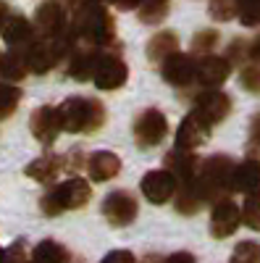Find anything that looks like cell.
Returning a JSON list of instances; mask_svg holds the SVG:
<instances>
[{"label": "cell", "instance_id": "7402d4cb", "mask_svg": "<svg viewBox=\"0 0 260 263\" xmlns=\"http://www.w3.org/2000/svg\"><path fill=\"white\" fill-rule=\"evenodd\" d=\"M103 48H92V50H74L71 61H69V77L76 82H87L92 79L95 66H97V55Z\"/></svg>", "mask_w": 260, "mask_h": 263}, {"label": "cell", "instance_id": "ba28073f", "mask_svg": "<svg viewBox=\"0 0 260 263\" xmlns=\"http://www.w3.org/2000/svg\"><path fill=\"white\" fill-rule=\"evenodd\" d=\"M103 216L111 227H129L137 218V200L126 190L111 192L103 200Z\"/></svg>", "mask_w": 260, "mask_h": 263}, {"label": "cell", "instance_id": "f1b7e54d", "mask_svg": "<svg viewBox=\"0 0 260 263\" xmlns=\"http://www.w3.org/2000/svg\"><path fill=\"white\" fill-rule=\"evenodd\" d=\"M218 40L221 34L215 32V29H203L192 37V53H197V55H208L215 45H218Z\"/></svg>", "mask_w": 260, "mask_h": 263}, {"label": "cell", "instance_id": "3957f363", "mask_svg": "<svg viewBox=\"0 0 260 263\" xmlns=\"http://www.w3.org/2000/svg\"><path fill=\"white\" fill-rule=\"evenodd\" d=\"M61 129L71 135H95L105 124V105L95 98H66L58 105Z\"/></svg>", "mask_w": 260, "mask_h": 263}, {"label": "cell", "instance_id": "74e56055", "mask_svg": "<svg viewBox=\"0 0 260 263\" xmlns=\"http://www.w3.org/2000/svg\"><path fill=\"white\" fill-rule=\"evenodd\" d=\"M245 55H247V45H245L242 40H234V42H231V48H229V55H226V58H229L231 63H242V61H245Z\"/></svg>", "mask_w": 260, "mask_h": 263}, {"label": "cell", "instance_id": "7a4b0ae2", "mask_svg": "<svg viewBox=\"0 0 260 263\" xmlns=\"http://www.w3.org/2000/svg\"><path fill=\"white\" fill-rule=\"evenodd\" d=\"M234 166L236 163L229 156H210L197 166L192 184L203 203H218L234 190Z\"/></svg>", "mask_w": 260, "mask_h": 263}, {"label": "cell", "instance_id": "7bdbcfd3", "mask_svg": "<svg viewBox=\"0 0 260 263\" xmlns=\"http://www.w3.org/2000/svg\"><path fill=\"white\" fill-rule=\"evenodd\" d=\"M250 137L252 140H260V114L252 119V124H250Z\"/></svg>", "mask_w": 260, "mask_h": 263}, {"label": "cell", "instance_id": "d6986e66", "mask_svg": "<svg viewBox=\"0 0 260 263\" xmlns=\"http://www.w3.org/2000/svg\"><path fill=\"white\" fill-rule=\"evenodd\" d=\"M197 166L200 161L192 156V150H179V147H173L168 156H166V168L176 177V182H192L194 179V174H197Z\"/></svg>", "mask_w": 260, "mask_h": 263}, {"label": "cell", "instance_id": "ffe728a7", "mask_svg": "<svg viewBox=\"0 0 260 263\" xmlns=\"http://www.w3.org/2000/svg\"><path fill=\"white\" fill-rule=\"evenodd\" d=\"M234 190L236 192H245V195H252L260 190V163L252 161V158H245L242 163L234 166Z\"/></svg>", "mask_w": 260, "mask_h": 263}, {"label": "cell", "instance_id": "836d02e7", "mask_svg": "<svg viewBox=\"0 0 260 263\" xmlns=\"http://www.w3.org/2000/svg\"><path fill=\"white\" fill-rule=\"evenodd\" d=\"M239 82L247 92L257 95L260 92V63H252V66H245L242 74H239Z\"/></svg>", "mask_w": 260, "mask_h": 263}, {"label": "cell", "instance_id": "4fadbf2b", "mask_svg": "<svg viewBox=\"0 0 260 263\" xmlns=\"http://www.w3.org/2000/svg\"><path fill=\"white\" fill-rule=\"evenodd\" d=\"M194 71H197V63H194L192 55L187 53H171L163 63H161V74L168 84L173 87H187L194 82Z\"/></svg>", "mask_w": 260, "mask_h": 263}, {"label": "cell", "instance_id": "4316f807", "mask_svg": "<svg viewBox=\"0 0 260 263\" xmlns=\"http://www.w3.org/2000/svg\"><path fill=\"white\" fill-rule=\"evenodd\" d=\"M200 205H203V200H200L197 190H194V184L192 182H182V187H176V208H179V213L192 216Z\"/></svg>", "mask_w": 260, "mask_h": 263}, {"label": "cell", "instance_id": "1f68e13d", "mask_svg": "<svg viewBox=\"0 0 260 263\" xmlns=\"http://www.w3.org/2000/svg\"><path fill=\"white\" fill-rule=\"evenodd\" d=\"M236 18H239L245 27H260V0H239Z\"/></svg>", "mask_w": 260, "mask_h": 263}, {"label": "cell", "instance_id": "5bb4252c", "mask_svg": "<svg viewBox=\"0 0 260 263\" xmlns=\"http://www.w3.org/2000/svg\"><path fill=\"white\" fill-rule=\"evenodd\" d=\"M194 111H197L210 126L213 124H221L229 111H231V98L221 90H205L203 95H197V100H194Z\"/></svg>", "mask_w": 260, "mask_h": 263}, {"label": "cell", "instance_id": "9a60e30c", "mask_svg": "<svg viewBox=\"0 0 260 263\" xmlns=\"http://www.w3.org/2000/svg\"><path fill=\"white\" fill-rule=\"evenodd\" d=\"M231 74V61L224 58V55H203L197 61V71H194V79H197L203 87H208V90H213V87H221Z\"/></svg>", "mask_w": 260, "mask_h": 263}, {"label": "cell", "instance_id": "4dcf8cb0", "mask_svg": "<svg viewBox=\"0 0 260 263\" xmlns=\"http://www.w3.org/2000/svg\"><path fill=\"white\" fill-rule=\"evenodd\" d=\"M242 221H245L250 229L260 232V195H257V192L247 195V200H245V205H242Z\"/></svg>", "mask_w": 260, "mask_h": 263}, {"label": "cell", "instance_id": "30bf717a", "mask_svg": "<svg viewBox=\"0 0 260 263\" xmlns=\"http://www.w3.org/2000/svg\"><path fill=\"white\" fill-rule=\"evenodd\" d=\"M208 140H210V124L197 111H189L176 129V147L179 150H197Z\"/></svg>", "mask_w": 260, "mask_h": 263}, {"label": "cell", "instance_id": "277c9868", "mask_svg": "<svg viewBox=\"0 0 260 263\" xmlns=\"http://www.w3.org/2000/svg\"><path fill=\"white\" fill-rule=\"evenodd\" d=\"M92 197V190H90V182L82 179V177H71L66 182L55 184L45 197H42V211L48 216H58L63 211H76V208H84Z\"/></svg>", "mask_w": 260, "mask_h": 263}, {"label": "cell", "instance_id": "e575fe53", "mask_svg": "<svg viewBox=\"0 0 260 263\" xmlns=\"http://www.w3.org/2000/svg\"><path fill=\"white\" fill-rule=\"evenodd\" d=\"M84 166H87V161H84V153L82 150H69L66 158H61V168L69 171V174H79Z\"/></svg>", "mask_w": 260, "mask_h": 263}, {"label": "cell", "instance_id": "ac0fdd59", "mask_svg": "<svg viewBox=\"0 0 260 263\" xmlns=\"http://www.w3.org/2000/svg\"><path fill=\"white\" fill-rule=\"evenodd\" d=\"M87 171H90L92 182H108V179H113L116 174L121 171V161L111 150H97V153H92V156L87 158Z\"/></svg>", "mask_w": 260, "mask_h": 263}, {"label": "cell", "instance_id": "603a6c76", "mask_svg": "<svg viewBox=\"0 0 260 263\" xmlns=\"http://www.w3.org/2000/svg\"><path fill=\"white\" fill-rule=\"evenodd\" d=\"M176 50H179V37L173 32H168V29H161L147 42V58L153 63H163L171 53H176Z\"/></svg>", "mask_w": 260, "mask_h": 263}, {"label": "cell", "instance_id": "f546056e", "mask_svg": "<svg viewBox=\"0 0 260 263\" xmlns=\"http://www.w3.org/2000/svg\"><path fill=\"white\" fill-rule=\"evenodd\" d=\"M239 8V0H210L208 3V13L215 21H231Z\"/></svg>", "mask_w": 260, "mask_h": 263}, {"label": "cell", "instance_id": "ab89813d", "mask_svg": "<svg viewBox=\"0 0 260 263\" xmlns=\"http://www.w3.org/2000/svg\"><path fill=\"white\" fill-rule=\"evenodd\" d=\"M163 263H197V260H194L192 253H173V255H168Z\"/></svg>", "mask_w": 260, "mask_h": 263}, {"label": "cell", "instance_id": "d6a6232c", "mask_svg": "<svg viewBox=\"0 0 260 263\" xmlns=\"http://www.w3.org/2000/svg\"><path fill=\"white\" fill-rule=\"evenodd\" d=\"M231 263H260V245L257 242H239L231 253Z\"/></svg>", "mask_w": 260, "mask_h": 263}, {"label": "cell", "instance_id": "f6af8a7d", "mask_svg": "<svg viewBox=\"0 0 260 263\" xmlns=\"http://www.w3.org/2000/svg\"><path fill=\"white\" fill-rule=\"evenodd\" d=\"M145 263H161V260H158L155 255H147V258H145Z\"/></svg>", "mask_w": 260, "mask_h": 263}, {"label": "cell", "instance_id": "8d00e7d4", "mask_svg": "<svg viewBox=\"0 0 260 263\" xmlns=\"http://www.w3.org/2000/svg\"><path fill=\"white\" fill-rule=\"evenodd\" d=\"M100 263H137V258L129 250H111Z\"/></svg>", "mask_w": 260, "mask_h": 263}, {"label": "cell", "instance_id": "6da1fadb", "mask_svg": "<svg viewBox=\"0 0 260 263\" xmlns=\"http://www.w3.org/2000/svg\"><path fill=\"white\" fill-rule=\"evenodd\" d=\"M74 13L69 24L71 40H84L92 48H108L116 40L113 18L103 8V0H74Z\"/></svg>", "mask_w": 260, "mask_h": 263}, {"label": "cell", "instance_id": "2e32d148", "mask_svg": "<svg viewBox=\"0 0 260 263\" xmlns=\"http://www.w3.org/2000/svg\"><path fill=\"white\" fill-rule=\"evenodd\" d=\"M34 32H39L42 37H58L66 32V11L58 0L55 3L48 0L34 11Z\"/></svg>", "mask_w": 260, "mask_h": 263}, {"label": "cell", "instance_id": "d4e9b609", "mask_svg": "<svg viewBox=\"0 0 260 263\" xmlns=\"http://www.w3.org/2000/svg\"><path fill=\"white\" fill-rule=\"evenodd\" d=\"M32 260L34 263H69V250L61 242H55V239H42L32 250Z\"/></svg>", "mask_w": 260, "mask_h": 263}, {"label": "cell", "instance_id": "484cf974", "mask_svg": "<svg viewBox=\"0 0 260 263\" xmlns=\"http://www.w3.org/2000/svg\"><path fill=\"white\" fill-rule=\"evenodd\" d=\"M137 16H139L142 24L158 27L161 21L168 16V0H142L139 8H137Z\"/></svg>", "mask_w": 260, "mask_h": 263}, {"label": "cell", "instance_id": "e0dca14e", "mask_svg": "<svg viewBox=\"0 0 260 263\" xmlns=\"http://www.w3.org/2000/svg\"><path fill=\"white\" fill-rule=\"evenodd\" d=\"M0 37L8 48H29L34 42V24L24 16H6L3 27H0Z\"/></svg>", "mask_w": 260, "mask_h": 263}, {"label": "cell", "instance_id": "60d3db41", "mask_svg": "<svg viewBox=\"0 0 260 263\" xmlns=\"http://www.w3.org/2000/svg\"><path fill=\"white\" fill-rule=\"evenodd\" d=\"M111 3H113L118 11H134V8H139L142 0H111Z\"/></svg>", "mask_w": 260, "mask_h": 263}, {"label": "cell", "instance_id": "8992f818", "mask_svg": "<svg viewBox=\"0 0 260 263\" xmlns=\"http://www.w3.org/2000/svg\"><path fill=\"white\" fill-rule=\"evenodd\" d=\"M129 79V69L121 55L111 53V50H100L97 55V66H95V74H92V82L97 90H105V92H113L118 87H124Z\"/></svg>", "mask_w": 260, "mask_h": 263}, {"label": "cell", "instance_id": "8fae6325", "mask_svg": "<svg viewBox=\"0 0 260 263\" xmlns=\"http://www.w3.org/2000/svg\"><path fill=\"white\" fill-rule=\"evenodd\" d=\"M242 224V208L236 205L234 200H229V197H224V200L215 203L213 213H210V234L213 237H231L236 229H239Z\"/></svg>", "mask_w": 260, "mask_h": 263}, {"label": "cell", "instance_id": "44dd1931", "mask_svg": "<svg viewBox=\"0 0 260 263\" xmlns=\"http://www.w3.org/2000/svg\"><path fill=\"white\" fill-rule=\"evenodd\" d=\"M29 71L27 66V48H11V53L0 55V79L6 82H18Z\"/></svg>", "mask_w": 260, "mask_h": 263}, {"label": "cell", "instance_id": "ee69618b", "mask_svg": "<svg viewBox=\"0 0 260 263\" xmlns=\"http://www.w3.org/2000/svg\"><path fill=\"white\" fill-rule=\"evenodd\" d=\"M8 16V6L3 3V0H0V24H3V18Z\"/></svg>", "mask_w": 260, "mask_h": 263}, {"label": "cell", "instance_id": "d590c367", "mask_svg": "<svg viewBox=\"0 0 260 263\" xmlns=\"http://www.w3.org/2000/svg\"><path fill=\"white\" fill-rule=\"evenodd\" d=\"M3 263H29V255H27V250H24V242H18L11 248V250H6V260Z\"/></svg>", "mask_w": 260, "mask_h": 263}, {"label": "cell", "instance_id": "83f0119b", "mask_svg": "<svg viewBox=\"0 0 260 263\" xmlns=\"http://www.w3.org/2000/svg\"><path fill=\"white\" fill-rule=\"evenodd\" d=\"M21 103V90L11 82H0V119H8Z\"/></svg>", "mask_w": 260, "mask_h": 263}, {"label": "cell", "instance_id": "9c48e42d", "mask_svg": "<svg viewBox=\"0 0 260 263\" xmlns=\"http://www.w3.org/2000/svg\"><path fill=\"white\" fill-rule=\"evenodd\" d=\"M176 177L168 171V168H155V171H147L145 177H142V195L147 197L150 203H155V205H163L168 203L173 195H176Z\"/></svg>", "mask_w": 260, "mask_h": 263}, {"label": "cell", "instance_id": "f35d334b", "mask_svg": "<svg viewBox=\"0 0 260 263\" xmlns=\"http://www.w3.org/2000/svg\"><path fill=\"white\" fill-rule=\"evenodd\" d=\"M247 58H250L252 63H260V34H257L252 42H247Z\"/></svg>", "mask_w": 260, "mask_h": 263}, {"label": "cell", "instance_id": "cb8c5ba5", "mask_svg": "<svg viewBox=\"0 0 260 263\" xmlns=\"http://www.w3.org/2000/svg\"><path fill=\"white\" fill-rule=\"evenodd\" d=\"M58 171H61V158H55V156L48 153V156H39L27 166V177L39 182V184H50V182H55Z\"/></svg>", "mask_w": 260, "mask_h": 263}, {"label": "cell", "instance_id": "7c38bea8", "mask_svg": "<svg viewBox=\"0 0 260 263\" xmlns=\"http://www.w3.org/2000/svg\"><path fill=\"white\" fill-rule=\"evenodd\" d=\"M29 129H32V135L39 145H53L55 137L61 135V116H58V108L53 105H39L37 111L32 114L29 119Z\"/></svg>", "mask_w": 260, "mask_h": 263}, {"label": "cell", "instance_id": "52a82bcc", "mask_svg": "<svg viewBox=\"0 0 260 263\" xmlns=\"http://www.w3.org/2000/svg\"><path fill=\"white\" fill-rule=\"evenodd\" d=\"M168 135V119L158 111V108H147L142 111L134 121V142L142 147V150H150V147H158Z\"/></svg>", "mask_w": 260, "mask_h": 263}, {"label": "cell", "instance_id": "5b68a950", "mask_svg": "<svg viewBox=\"0 0 260 263\" xmlns=\"http://www.w3.org/2000/svg\"><path fill=\"white\" fill-rule=\"evenodd\" d=\"M71 37L63 32L58 37H42V40H34L32 45L27 48V66L29 71L34 74H48L50 69L61 63V58L69 53L71 48Z\"/></svg>", "mask_w": 260, "mask_h": 263}, {"label": "cell", "instance_id": "b9f144b4", "mask_svg": "<svg viewBox=\"0 0 260 263\" xmlns=\"http://www.w3.org/2000/svg\"><path fill=\"white\" fill-rule=\"evenodd\" d=\"M247 158H252V161L260 163V140H252L250 137V142H247Z\"/></svg>", "mask_w": 260, "mask_h": 263}]
</instances>
